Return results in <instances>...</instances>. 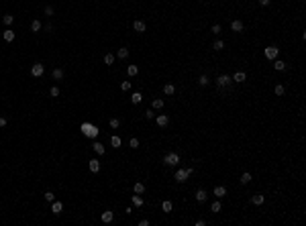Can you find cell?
<instances>
[{
    "instance_id": "obj_1",
    "label": "cell",
    "mask_w": 306,
    "mask_h": 226,
    "mask_svg": "<svg viewBox=\"0 0 306 226\" xmlns=\"http://www.w3.org/2000/svg\"><path fill=\"white\" fill-rule=\"evenodd\" d=\"M192 173H194V169H192V167H188V169H182V167H180V169L176 171V175H174V177H176V181L184 183V181H186V179L190 177Z\"/></svg>"
},
{
    "instance_id": "obj_2",
    "label": "cell",
    "mask_w": 306,
    "mask_h": 226,
    "mask_svg": "<svg viewBox=\"0 0 306 226\" xmlns=\"http://www.w3.org/2000/svg\"><path fill=\"white\" fill-rule=\"evenodd\" d=\"M163 163L174 167V165L180 163V155H178V153H167V155H165V159H163Z\"/></svg>"
},
{
    "instance_id": "obj_3",
    "label": "cell",
    "mask_w": 306,
    "mask_h": 226,
    "mask_svg": "<svg viewBox=\"0 0 306 226\" xmlns=\"http://www.w3.org/2000/svg\"><path fill=\"white\" fill-rule=\"evenodd\" d=\"M278 55H280V49L273 47V45H269V47L265 49V57H267V59H278Z\"/></svg>"
},
{
    "instance_id": "obj_4",
    "label": "cell",
    "mask_w": 306,
    "mask_h": 226,
    "mask_svg": "<svg viewBox=\"0 0 306 226\" xmlns=\"http://www.w3.org/2000/svg\"><path fill=\"white\" fill-rule=\"evenodd\" d=\"M43 74H45V67H43L41 63H35L33 67H31V75H33V77H41Z\"/></svg>"
},
{
    "instance_id": "obj_5",
    "label": "cell",
    "mask_w": 306,
    "mask_h": 226,
    "mask_svg": "<svg viewBox=\"0 0 306 226\" xmlns=\"http://www.w3.org/2000/svg\"><path fill=\"white\" fill-rule=\"evenodd\" d=\"M231 82H233V77H229L227 74H223V75H218V77H216V84L220 86V88H224V86H229Z\"/></svg>"
},
{
    "instance_id": "obj_6",
    "label": "cell",
    "mask_w": 306,
    "mask_h": 226,
    "mask_svg": "<svg viewBox=\"0 0 306 226\" xmlns=\"http://www.w3.org/2000/svg\"><path fill=\"white\" fill-rule=\"evenodd\" d=\"M155 122H157V126H161V128H163V126H167V124H170V118L165 116V114H159V116H155Z\"/></svg>"
},
{
    "instance_id": "obj_7",
    "label": "cell",
    "mask_w": 306,
    "mask_h": 226,
    "mask_svg": "<svg viewBox=\"0 0 306 226\" xmlns=\"http://www.w3.org/2000/svg\"><path fill=\"white\" fill-rule=\"evenodd\" d=\"M88 167H90V171H92V173H98V171H100V163H98V159H90Z\"/></svg>"
},
{
    "instance_id": "obj_8",
    "label": "cell",
    "mask_w": 306,
    "mask_h": 226,
    "mask_svg": "<svg viewBox=\"0 0 306 226\" xmlns=\"http://www.w3.org/2000/svg\"><path fill=\"white\" fill-rule=\"evenodd\" d=\"M112 220H114V212H110V210L102 212V222H104V224H110Z\"/></svg>"
},
{
    "instance_id": "obj_9",
    "label": "cell",
    "mask_w": 306,
    "mask_h": 226,
    "mask_svg": "<svg viewBox=\"0 0 306 226\" xmlns=\"http://www.w3.org/2000/svg\"><path fill=\"white\" fill-rule=\"evenodd\" d=\"M133 29H135L137 33H145V29H147V25H145L143 21H135V22H133Z\"/></svg>"
},
{
    "instance_id": "obj_10",
    "label": "cell",
    "mask_w": 306,
    "mask_h": 226,
    "mask_svg": "<svg viewBox=\"0 0 306 226\" xmlns=\"http://www.w3.org/2000/svg\"><path fill=\"white\" fill-rule=\"evenodd\" d=\"M51 204H53V206H51V212H53L55 216H57V214H61V210H63V204H61V202H55V200L51 202Z\"/></svg>"
},
{
    "instance_id": "obj_11",
    "label": "cell",
    "mask_w": 306,
    "mask_h": 226,
    "mask_svg": "<svg viewBox=\"0 0 306 226\" xmlns=\"http://www.w3.org/2000/svg\"><path fill=\"white\" fill-rule=\"evenodd\" d=\"M231 29L235 31V33H241V31L245 29V25H243V21H233L231 22Z\"/></svg>"
},
{
    "instance_id": "obj_12",
    "label": "cell",
    "mask_w": 306,
    "mask_h": 226,
    "mask_svg": "<svg viewBox=\"0 0 306 226\" xmlns=\"http://www.w3.org/2000/svg\"><path fill=\"white\" fill-rule=\"evenodd\" d=\"M206 198H208V193H206V190H198L196 192V202H206Z\"/></svg>"
},
{
    "instance_id": "obj_13",
    "label": "cell",
    "mask_w": 306,
    "mask_h": 226,
    "mask_svg": "<svg viewBox=\"0 0 306 226\" xmlns=\"http://www.w3.org/2000/svg\"><path fill=\"white\" fill-rule=\"evenodd\" d=\"M251 202H253L255 206H261V204L265 202V196H261V193H255V196L251 198Z\"/></svg>"
},
{
    "instance_id": "obj_14",
    "label": "cell",
    "mask_w": 306,
    "mask_h": 226,
    "mask_svg": "<svg viewBox=\"0 0 306 226\" xmlns=\"http://www.w3.org/2000/svg\"><path fill=\"white\" fill-rule=\"evenodd\" d=\"M116 57H118V59H127V57H129V49H127V47H121L118 51H116Z\"/></svg>"
},
{
    "instance_id": "obj_15",
    "label": "cell",
    "mask_w": 306,
    "mask_h": 226,
    "mask_svg": "<svg viewBox=\"0 0 306 226\" xmlns=\"http://www.w3.org/2000/svg\"><path fill=\"white\" fill-rule=\"evenodd\" d=\"M247 80V74L245 71H237V74L233 75V82H245Z\"/></svg>"
},
{
    "instance_id": "obj_16",
    "label": "cell",
    "mask_w": 306,
    "mask_h": 226,
    "mask_svg": "<svg viewBox=\"0 0 306 226\" xmlns=\"http://www.w3.org/2000/svg\"><path fill=\"white\" fill-rule=\"evenodd\" d=\"M84 132H86L88 137H96V132H98V130H96L94 126H90V124H84Z\"/></svg>"
},
{
    "instance_id": "obj_17",
    "label": "cell",
    "mask_w": 306,
    "mask_h": 226,
    "mask_svg": "<svg viewBox=\"0 0 306 226\" xmlns=\"http://www.w3.org/2000/svg\"><path fill=\"white\" fill-rule=\"evenodd\" d=\"M273 69H276V71H284V69H286V63L280 61V59H273Z\"/></svg>"
},
{
    "instance_id": "obj_18",
    "label": "cell",
    "mask_w": 306,
    "mask_h": 226,
    "mask_svg": "<svg viewBox=\"0 0 306 226\" xmlns=\"http://www.w3.org/2000/svg\"><path fill=\"white\" fill-rule=\"evenodd\" d=\"M92 149H94V153H98V155H104V151H106L102 143H94V145H92Z\"/></svg>"
},
{
    "instance_id": "obj_19",
    "label": "cell",
    "mask_w": 306,
    "mask_h": 226,
    "mask_svg": "<svg viewBox=\"0 0 306 226\" xmlns=\"http://www.w3.org/2000/svg\"><path fill=\"white\" fill-rule=\"evenodd\" d=\"M2 37H4V41H8V43H10V41H14V31H10V29H6V31H4V35H2Z\"/></svg>"
},
{
    "instance_id": "obj_20",
    "label": "cell",
    "mask_w": 306,
    "mask_h": 226,
    "mask_svg": "<svg viewBox=\"0 0 306 226\" xmlns=\"http://www.w3.org/2000/svg\"><path fill=\"white\" fill-rule=\"evenodd\" d=\"M174 92H176V88H174V84H165V86H163V94H167V96H171Z\"/></svg>"
},
{
    "instance_id": "obj_21",
    "label": "cell",
    "mask_w": 306,
    "mask_h": 226,
    "mask_svg": "<svg viewBox=\"0 0 306 226\" xmlns=\"http://www.w3.org/2000/svg\"><path fill=\"white\" fill-rule=\"evenodd\" d=\"M198 84H200L202 88H204V86H208V84H210V80H208V75H206V74H202L200 77H198Z\"/></svg>"
},
{
    "instance_id": "obj_22",
    "label": "cell",
    "mask_w": 306,
    "mask_h": 226,
    "mask_svg": "<svg viewBox=\"0 0 306 226\" xmlns=\"http://www.w3.org/2000/svg\"><path fill=\"white\" fill-rule=\"evenodd\" d=\"M171 208H174V204H171L170 200H165V202L161 204V210H163V212H167V214L171 212Z\"/></svg>"
},
{
    "instance_id": "obj_23",
    "label": "cell",
    "mask_w": 306,
    "mask_h": 226,
    "mask_svg": "<svg viewBox=\"0 0 306 226\" xmlns=\"http://www.w3.org/2000/svg\"><path fill=\"white\" fill-rule=\"evenodd\" d=\"M121 143H122V141H121V137H116V135H112V139H110V145H112L114 149H118V147H121Z\"/></svg>"
},
{
    "instance_id": "obj_24",
    "label": "cell",
    "mask_w": 306,
    "mask_h": 226,
    "mask_svg": "<svg viewBox=\"0 0 306 226\" xmlns=\"http://www.w3.org/2000/svg\"><path fill=\"white\" fill-rule=\"evenodd\" d=\"M133 192H135V193H143V192H145V185H143L141 181H137V183L133 185Z\"/></svg>"
},
{
    "instance_id": "obj_25",
    "label": "cell",
    "mask_w": 306,
    "mask_h": 226,
    "mask_svg": "<svg viewBox=\"0 0 306 226\" xmlns=\"http://www.w3.org/2000/svg\"><path fill=\"white\" fill-rule=\"evenodd\" d=\"M224 193H227V190H224L223 185H218V187H214V196H216V198H223Z\"/></svg>"
},
{
    "instance_id": "obj_26",
    "label": "cell",
    "mask_w": 306,
    "mask_h": 226,
    "mask_svg": "<svg viewBox=\"0 0 306 226\" xmlns=\"http://www.w3.org/2000/svg\"><path fill=\"white\" fill-rule=\"evenodd\" d=\"M141 100H143V96L139 94V92H135V94L131 96V102H133V104H141Z\"/></svg>"
},
{
    "instance_id": "obj_27",
    "label": "cell",
    "mask_w": 306,
    "mask_h": 226,
    "mask_svg": "<svg viewBox=\"0 0 306 226\" xmlns=\"http://www.w3.org/2000/svg\"><path fill=\"white\" fill-rule=\"evenodd\" d=\"M51 75H53V80H61V77H63V69L55 67V69H53V74H51Z\"/></svg>"
},
{
    "instance_id": "obj_28",
    "label": "cell",
    "mask_w": 306,
    "mask_h": 226,
    "mask_svg": "<svg viewBox=\"0 0 306 226\" xmlns=\"http://www.w3.org/2000/svg\"><path fill=\"white\" fill-rule=\"evenodd\" d=\"M127 74H129L131 77H133V75H137V74H139V67H137V65H129V67H127Z\"/></svg>"
},
{
    "instance_id": "obj_29",
    "label": "cell",
    "mask_w": 306,
    "mask_h": 226,
    "mask_svg": "<svg viewBox=\"0 0 306 226\" xmlns=\"http://www.w3.org/2000/svg\"><path fill=\"white\" fill-rule=\"evenodd\" d=\"M104 63H106V65H112V63H114V55L106 53V55H104Z\"/></svg>"
},
{
    "instance_id": "obj_30",
    "label": "cell",
    "mask_w": 306,
    "mask_h": 226,
    "mask_svg": "<svg viewBox=\"0 0 306 226\" xmlns=\"http://www.w3.org/2000/svg\"><path fill=\"white\" fill-rule=\"evenodd\" d=\"M212 49H214V51H223V49H224V43H223V41H214V43H212Z\"/></svg>"
},
{
    "instance_id": "obj_31",
    "label": "cell",
    "mask_w": 306,
    "mask_h": 226,
    "mask_svg": "<svg viewBox=\"0 0 306 226\" xmlns=\"http://www.w3.org/2000/svg\"><path fill=\"white\" fill-rule=\"evenodd\" d=\"M12 21H14L12 14H4V16H2V22H4V25H12Z\"/></svg>"
},
{
    "instance_id": "obj_32",
    "label": "cell",
    "mask_w": 306,
    "mask_h": 226,
    "mask_svg": "<svg viewBox=\"0 0 306 226\" xmlns=\"http://www.w3.org/2000/svg\"><path fill=\"white\" fill-rule=\"evenodd\" d=\"M31 31H33V33L41 31V21H33V22H31Z\"/></svg>"
},
{
    "instance_id": "obj_33",
    "label": "cell",
    "mask_w": 306,
    "mask_h": 226,
    "mask_svg": "<svg viewBox=\"0 0 306 226\" xmlns=\"http://www.w3.org/2000/svg\"><path fill=\"white\" fill-rule=\"evenodd\" d=\"M249 181H251V173H247V171H245L243 173V175H241V183H249Z\"/></svg>"
},
{
    "instance_id": "obj_34",
    "label": "cell",
    "mask_w": 306,
    "mask_h": 226,
    "mask_svg": "<svg viewBox=\"0 0 306 226\" xmlns=\"http://www.w3.org/2000/svg\"><path fill=\"white\" fill-rule=\"evenodd\" d=\"M153 108H155V110L163 108V100H161V98H155V100H153Z\"/></svg>"
},
{
    "instance_id": "obj_35",
    "label": "cell",
    "mask_w": 306,
    "mask_h": 226,
    "mask_svg": "<svg viewBox=\"0 0 306 226\" xmlns=\"http://www.w3.org/2000/svg\"><path fill=\"white\" fill-rule=\"evenodd\" d=\"M110 128H118V126H121V120H118V118H110Z\"/></svg>"
},
{
    "instance_id": "obj_36",
    "label": "cell",
    "mask_w": 306,
    "mask_h": 226,
    "mask_svg": "<svg viewBox=\"0 0 306 226\" xmlns=\"http://www.w3.org/2000/svg\"><path fill=\"white\" fill-rule=\"evenodd\" d=\"M133 204H135V206H143V198L139 196V193H137V196H133Z\"/></svg>"
},
{
    "instance_id": "obj_37",
    "label": "cell",
    "mask_w": 306,
    "mask_h": 226,
    "mask_svg": "<svg viewBox=\"0 0 306 226\" xmlns=\"http://www.w3.org/2000/svg\"><path fill=\"white\" fill-rule=\"evenodd\" d=\"M273 92H276V96H282V94H284V86H282V84H278V86L273 88Z\"/></svg>"
},
{
    "instance_id": "obj_38",
    "label": "cell",
    "mask_w": 306,
    "mask_h": 226,
    "mask_svg": "<svg viewBox=\"0 0 306 226\" xmlns=\"http://www.w3.org/2000/svg\"><path fill=\"white\" fill-rule=\"evenodd\" d=\"M210 212H214V214L220 212V202H214V204L210 206Z\"/></svg>"
},
{
    "instance_id": "obj_39",
    "label": "cell",
    "mask_w": 306,
    "mask_h": 226,
    "mask_svg": "<svg viewBox=\"0 0 306 226\" xmlns=\"http://www.w3.org/2000/svg\"><path fill=\"white\" fill-rule=\"evenodd\" d=\"M129 147H131V149H137V147H139V139L133 137V139L129 141Z\"/></svg>"
},
{
    "instance_id": "obj_40",
    "label": "cell",
    "mask_w": 306,
    "mask_h": 226,
    "mask_svg": "<svg viewBox=\"0 0 306 226\" xmlns=\"http://www.w3.org/2000/svg\"><path fill=\"white\" fill-rule=\"evenodd\" d=\"M43 198L47 200V202H53V200H55V193H53V192H45V196H43Z\"/></svg>"
},
{
    "instance_id": "obj_41",
    "label": "cell",
    "mask_w": 306,
    "mask_h": 226,
    "mask_svg": "<svg viewBox=\"0 0 306 226\" xmlns=\"http://www.w3.org/2000/svg\"><path fill=\"white\" fill-rule=\"evenodd\" d=\"M49 94H51L53 98H57V96H59V88H57V86H53V88L49 90Z\"/></svg>"
},
{
    "instance_id": "obj_42",
    "label": "cell",
    "mask_w": 306,
    "mask_h": 226,
    "mask_svg": "<svg viewBox=\"0 0 306 226\" xmlns=\"http://www.w3.org/2000/svg\"><path fill=\"white\" fill-rule=\"evenodd\" d=\"M121 90H125V92H127V90H131V82H122V84H121Z\"/></svg>"
},
{
    "instance_id": "obj_43",
    "label": "cell",
    "mask_w": 306,
    "mask_h": 226,
    "mask_svg": "<svg viewBox=\"0 0 306 226\" xmlns=\"http://www.w3.org/2000/svg\"><path fill=\"white\" fill-rule=\"evenodd\" d=\"M145 118H147V120H149V118H155V114H153V110H147V112H145Z\"/></svg>"
},
{
    "instance_id": "obj_44",
    "label": "cell",
    "mask_w": 306,
    "mask_h": 226,
    "mask_svg": "<svg viewBox=\"0 0 306 226\" xmlns=\"http://www.w3.org/2000/svg\"><path fill=\"white\" fill-rule=\"evenodd\" d=\"M45 14L51 16V14H53V6H45Z\"/></svg>"
},
{
    "instance_id": "obj_45",
    "label": "cell",
    "mask_w": 306,
    "mask_h": 226,
    "mask_svg": "<svg viewBox=\"0 0 306 226\" xmlns=\"http://www.w3.org/2000/svg\"><path fill=\"white\" fill-rule=\"evenodd\" d=\"M6 122H8L6 118H4V116H0V128H4V126H6Z\"/></svg>"
},
{
    "instance_id": "obj_46",
    "label": "cell",
    "mask_w": 306,
    "mask_h": 226,
    "mask_svg": "<svg viewBox=\"0 0 306 226\" xmlns=\"http://www.w3.org/2000/svg\"><path fill=\"white\" fill-rule=\"evenodd\" d=\"M212 33H214V35L220 33V25H214V27H212Z\"/></svg>"
},
{
    "instance_id": "obj_47",
    "label": "cell",
    "mask_w": 306,
    "mask_h": 226,
    "mask_svg": "<svg viewBox=\"0 0 306 226\" xmlns=\"http://www.w3.org/2000/svg\"><path fill=\"white\" fill-rule=\"evenodd\" d=\"M259 4H261V6H267V4H269V0H259Z\"/></svg>"
}]
</instances>
